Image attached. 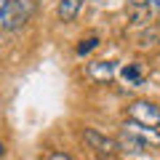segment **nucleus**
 I'll list each match as a JSON object with an SVG mask.
<instances>
[{
    "label": "nucleus",
    "mask_w": 160,
    "mask_h": 160,
    "mask_svg": "<svg viewBox=\"0 0 160 160\" xmlns=\"http://www.w3.org/2000/svg\"><path fill=\"white\" fill-rule=\"evenodd\" d=\"M80 139H83L86 147L93 149L99 158H115V155L120 152V142H118V139H112V136H107V133H102L99 128L86 126L83 131H80Z\"/></svg>",
    "instance_id": "obj_1"
},
{
    "label": "nucleus",
    "mask_w": 160,
    "mask_h": 160,
    "mask_svg": "<svg viewBox=\"0 0 160 160\" xmlns=\"http://www.w3.org/2000/svg\"><path fill=\"white\" fill-rule=\"evenodd\" d=\"M27 19H29V8H24L19 0H0V29L16 32L19 27H24Z\"/></svg>",
    "instance_id": "obj_2"
},
{
    "label": "nucleus",
    "mask_w": 160,
    "mask_h": 160,
    "mask_svg": "<svg viewBox=\"0 0 160 160\" xmlns=\"http://www.w3.org/2000/svg\"><path fill=\"white\" fill-rule=\"evenodd\" d=\"M128 120L139 123V126H147V128H158L160 126V107L155 102H147V99H136L128 107Z\"/></svg>",
    "instance_id": "obj_3"
},
{
    "label": "nucleus",
    "mask_w": 160,
    "mask_h": 160,
    "mask_svg": "<svg viewBox=\"0 0 160 160\" xmlns=\"http://www.w3.org/2000/svg\"><path fill=\"white\" fill-rule=\"evenodd\" d=\"M80 8H83V0H59V6H56L59 22H64V24L75 22V16L80 13Z\"/></svg>",
    "instance_id": "obj_4"
},
{
    "label": "nucleus",
    "mask_w": 160,
    "mask_h": 160,
    "mask_svg": "<svg viewBox=\"0 0 160 160\" xmlns=\"http://www.w3.org/2000/svg\"><path fill=\"white\" fill-rule=\"evenodd\" d=\"M88 75H91L96 83H104V80H109L115 75V62H93L91 67H88Z\"/></svg>",
    "instance_id": "obj_5"
},
{
    "label": "nucleus",
    "mask_w": 160,
    "mask_h": 160,
    "mask_svg": "<svg viewBox=\"0 0 160 160\" xmlns=\"http://www.w3.org/2000/svg\"><path fill=\"white\" fill-rule=\"evenodd\" d=\"M152 8H131V24H136V27H142V24H149L152 22Z\"/></svg>",
    "instance_id": "obj_6"
},
{
    "label": "nucleus",
    "mask_w": 160,
    "mask_h": 160,
    "mask_svg": "<svg viewBox=\"0 0 160 160\" xmlns=\"http://www.w3.org/2000/svg\"><path fill=\"white\" fill-rule=\"evenodd\" d=\"M160 43V27H147L142 32V48H152Z\"/></svg>",
    "instance_id": "obj_7"
},
{
    "label": "nucleus",
    "mask_w": 160,
    "mask_h": 160,
    "mask_svg": "<svg viewBox=\"0 0 160 160\" xmlns=\"http://www.w3.org/2000/svg\"><path fill=\"white\" fill-rule=\"evenodd\" d=\"M123 78L131 80V83H139V80H142V69H139V64H128V67H123Z\"/></svg>",
    "instance_id": "obj_8"
},
{
    "label": "nucleus",
    "mask_w": 160,
    "mask_h": 160,
    "mask_svg": "<svg viewBox=\"0 0 160 160\" xmlns=\"http://www.w3.org/2000/svg\"><path fill=\"white\" fill-rule=\"evenodd\" d=\"M99 46V38H88V40H80V46H78V53L83 56V53H88V51H93V48Z\"/></svg>",
    "instance_id": "obj_9"
},
{
    "label": "nucleus",
    "mask_w": 160,
    "mask_h": 160,
    "mask_svg": "<svg viewBox=\"0 0 160 160\" xmlns=\"http://www.w3.org/2000/svg\"><path fill=\"white\" fill-rule=\"evenodd\" d=\"M43 160H72L67 152H59V149H51V152H46V158Z\"/></svg>",
    "instance_id": "obj_10"
},
{
    "label": "nucleus",
    "mask_w": 160,
    "mask_h": 160,
    "mask_svg": "<svg viewBox=\"0 0 160 160\" xmlns=\"http://www.w3.org/2000/svg\"><path fill=\"white\" fill-rule=\"evenodd\" d=\"M149 3H152V0H128V6H131V8H147Z\"/></svg>",
    "instance_id": "obj_11"
},
{
    "label": "nucleus",
    "mask_w": 160,
    "mask_h": 160,
    "mask_svg": "<svg viewBox=\"0 0 160 160\" xmlns=\"http://www.w3.org/2000/svg\"><path fill=\"white\" fill-rule=\"evenodd\" d=\"M149 8H152L155 16H160V0H152V3H149Z\"/></svg>",
    "instance_id": "obj_12"
},
{
    "label": "nucleus",
    "mask_w": 160,
    "mask_h": 160,
    "mask_svg": "<svg viewBox=\"0 0 160 160\" xmlns=\"http://www.w3.org/2000/svg\"><path fill=\"white\" fill-rule=\"evenodd\" d=\"M3 155H6V147H3V144H0V158H3Z\"/></svg>",
    "instance_id": "obj_13"
},
{
    "label": "nucleus",
    "mask_w": 160,
    "mask_h": 160,
    "mask_svg": "<svg viewBox=\"0 0 160 160\" xmlns=\"http://www.w3.org/2000/svg\"><path fill=\"white\" fill-rule=\"evenodd\" d=\"M99 160H115V158H99Z\"/></svg>",
    "instance_id": "obj_14"
},
{
    "label": "nucleus",
    "mask_w": 160,
    "mask_h": 160,
    "mask_svg": "<svg viewBox=\"0 0 160 160\" xmlns=\"http://www.w3.org/2000/svg\"><path fill=\"white\" fill-rule=\"evenodd\" d=\"M158 46H160V43H158Z\"/></svg>",
    "instance_id": "obj_15"
}]
</instances>
